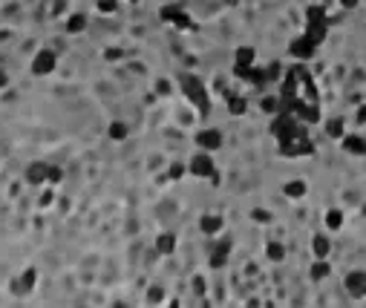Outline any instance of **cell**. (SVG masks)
<instances>
[{"label":"cell","instance_id":"277c9868","mask_svg":"<svg viewBox=\"0 0 366 308\" xmlns=\"http://www.w3.org/2000/svg\"><path fill=\"white\" fill-rule=\"evenodd\" d=\"M52 69H55V52L43 49V52L35 55V63H32V72H35V75H46V72H52Z\"/></svg>","mask_w":366,"mask_h":308},{"label":"cell","instance_id":"d6986e66","mask_svg":"<svg viewBox=\"0 0 366 308\" xmlns=\"http://www.w3.org/2000/svg\"><path fill=\"white\" fill-rule=\"evenodd\" d=\"M303 193H305L303 182H288V185H285V196H291V199H300Z\"/></svg>","mask_w":366,"mask_h":308},{"label":"cell","instance_id":"8992f818","mask_svg":"<svg viewBox=\"0 0 366 308\" xmlns=\"http://www.w3.org/2000/svg\"><path fill=\"white\" fill-rule=\"evenodd\" d=\"M346 288L352 297H366V271H352L346 277Z\"/></svg>","mask_w":366,"mask_h":308},{"label":"cell","instance_id":"e0dca14e","mask_svg":"<svg viewBox=\"0 0 366 308\" xmlns=\"http://www.w3.org/2000/svg\"><path fill=\"white\" fill-rule=\"evenodd\" d=\"M237 63L254 66V49H251V46H240V49H237Z\"/></svg>","mask_w":366,"mask_h":308},{"label":"cell","instance_id":"2e32d148","mask_svg":"<svg viewBox=\"0 0 366 308\" xmlns=\"http://www.w3.org/2000/svg\"><path fill=\"white\" fill-rule=\"evenodd\" d=\"M311 248H314V256H317V259H323V256L329 253V239H326V236H314Z\"/></svg>","mask_w":366,"mask_h":308},{"label":"cell","instance_id":"4dcf8cb0","mask_svg":"<svg viewBox=\"0 0 366 308\" xmlns=\"http://www.w3.org/2000/svg\"><path fill=\"white\" fill-rule=\"evenodd\" d=\"M49 182H61V170L58 167H49Z\"/></svg>","mask_w":366,"mask_h":308},{"label":"cell","instance_id":"ac0fdd59","mask_svg":"<svg viewBox=\"0 0 366 308\" xmlns=\"http://www.w3.org/2000/svg\"><path fill=\"white\" fill-rule=\"evenodd\" d=\"M326 133L332 138H343V118H332V121L326 124Z\"/></svg>","mask_w":366,"mask_h":308},{"label":"cell","instance_id":"f1b7e54d","mask_svg":"<svg viewBox=\"0 0 366 308\" xmlns=\"http://www.w3.org/2000/svg\"><path fill=\"white\" fill-rule=\"evenodd\" d=\"M98 9H101V12H113V9H116V0H98Z\"/></svg>","mask_w":366,"mask_h":308},{"label":"cell","instance_id":"d6a6232c","mask_svg":"<svg viewBox=\"0 0 366 308\" xmlns=\"http://www.w3.org/2000/svg\"><path fill=\"white\" fill-rule=\"evenodd\" d=\"M156 300H162V291H159V288H150V303H156Z\"/></svg>","mask_w":366,"mask_h":308},{"label":"cell","instance_id":"cb8c5ba5","mask_svg":"<svg viewBox=\"0 0 366 308\" xmlns=\"http://www.w3.org/2000/svg\"><path fill=\"white\" fill-rule=\"evenodd\" d=\"M265 253H268V259H274V262H280V259H283V245H277V242H271Z\"/></svg>","mask_w":366,"mask_h":308},{"label":"cell","instance_id":"ba28073f","mask_svg":"<svg viewBox=\"0 0 366 308\" xmlns=\"http://www.w3.org/2000/svg\"><path fill=\"white\" fill-rule=\"evenodd\" d=\"M196 141H199V147H205V150H216V147L222 144V135H219V130H205V133L196 135Z\"/></svg>","mask_w":366,"mask_h":308},{"label":"cell","instance_id":"9c48e42d","mask_svg":"<svg viewBox=\"0 0 366 308\" xmlns=\"http://www.w3.org/2000/svg\"><path fill=\"white\" fill-rule=\"evenodd\" d=\"M43 179H49V167H46L43 161H38V164H32L29 170H26V182H32V185H41Z\"/></svg>","mask_w":366,"mask_h":308},{"label":"cell","instance_id":"836d02e7","mask_svg":"<svg viewBox=\"0 0 366 308\" xmlns=\"http://www.w3.org/2000/svg\"><path fill=\"white\" fill-rule=\"evenodd\" d=\"M340 6H343V9H355V6H358V0H340Z\"/></svg>","mask_w":366,"mask_h":308},{"label":"cell","instance_id":"d4e9b609","mask_svg":"<svg viewBox=\"0 0 366 308\" xmlns=\"http://www.w3.org/2000/svg\"><path fill=\"white\" fill-rule=\"evenodd\" d=\"M326 274H329V265H326V262H317V265L311 268V277L314 279H323Z\"/></svg>","mask_w":366,"mask_h":308},{"label":"cell","instance_id":"52a82bcc","mask_svg":"<svg viewBox=\"0 0 366 308\" xmlns=\"http://www.w3.org/2000/svg\"><path fill=\"white\" fill-rule=\"evenodd\" d=\"M190 170H193L196 176H211V179L216 182V170H214L211 155H196V158H193V164H190Z\"/></svg>","mask_w":366,"mask_h":308},{"label":"cell","instance_id":"5bb4252c","mask_svg":"<svg viewBox=\"0 0 366 308\" xmlns=\"http://www.w3.org/2000/svg\"><path fill=\"white\" fill-rule=\"evenodd\" d=\"M156 248H159L162 253H173V248H176V239H173L170 233H162V236L156 239Z\"/></svg>","mask_w":366,"mask_h":308},{"label":"cell","instance_id":"ffe728a7","mask_svg":"<svg viewBox=\"0 0 366 308\" xmlns=\"http://www.w3.org/2000/svg\"><path fill=\"white\" fill-rule=\"evenodd\" d=\"M84 26H87V18H84V15H72V18L66 20V29L69 32H81Z\"/></svg>","mask_w":366,"mask_h":308},{"label":"cell","instance_id":"44dd1931","mask_svg":"<svg viewBox=\"0 0 366 308\" xmlns=\"http://www.w3.org/2000/svg\"><path fill=\"white\" fill-rule=\"evenodd\" d=\"M326 225H329L332 231H337V228L343 225V213H340V211H329V213H326Z\"/></svg>","mask_w":366,"mask_h":308},{"label":"cell","instance_id":"d590c367","mask_svg":"<svg viewBox=\"0 0 366 308\" xmlns=\"http://www.w3.org/2000/svg\"><path fill=\"white\" fill-rule=\"evenodd\" d=\"M130 3H139V0H130Z\"/></svg>","mask_w":366,"mask_h":308},{"label":"cell","instance_id":"83f0119b","mask_svg":"<svg viewBox=\"0 0 366 308\" xmlns=\"http://www.w3.org/2000/svg\"><path fill=\"white\" fill-rule=\"evenodd\" d=\"M173 23H176L179 29H187V26H190V20H187V15H184V12H179V18H176Z\"/></svg>","mask_w":366,"mask_h":308},{"label":"cell","instance_id":"484cf974","mask_svg":"<svg viewBox=\"0 0 366 308\" xmlns=\"http://www.w3.org/2000/svg\"><path fill=\"white\" fill-rule=\"evenodd\" d=\"M179 12H182V9H176V6H167V9H164V12H162V18H164V20H167V23H173V20H176V18H179Z\"/></svg>","mask_w":366,"mask_h":308},{"label":"cell","instance_id":"9a60e30c","mask_svg":"<svg viewBox=\"0 0 366 308\" xmlns=\"http://www.w3.org/2000/svg\"><path fill=\"white\" fill-rule=\"evenodd\" d=\"M222 228V219L219 216H202V231L205 233H216Z\"/></svg>","mask_w":366,"mask_h":308},{"label":"cell","instance_id":"4fadbf2b","mask_svg":"<svg viewBox=\"0 0 366 308\" xmlns=\"http://www.w3.org/2000/svg\"><path fill=\"white\" fill-rule=\"evenodd\" d=\"M305 20H308V23H326V12H323L320 6H308V9H305Z\"/></svg>","mask_w":366,"mask_h":308},{"label":"cell","instance_id":"7c38bea8","mask_svg":"<svg viewBox=\"0 0 366 308\" xmlns=\"http://www.w3.org/2000/svg\"><path fill=\"white\" fill-rule=\"evenodd\" d=\"M305 35L314 40V46H317V43H323V40H326V23H308Z\"/></svg>","mask_w":366,"mask_h":308},{"label":"cell","instance_id":"f546056e","mask_svg":"<svg viewBox=\"0 0 366 308\" xmlns=\"http://www.w3.org/2000/svg\"><path fill=\"white\" fill-rule=\"evenodd\" d=\"M182 173H184V167H182V164H173V167H170V179H179Z\"/></svg>","mask_w":366,"mask_h":308},{"label":"cell","instance_id":"30bf717a","mask_svg":"<svg viewBox=\"0 0 366 308\" xmlns=\"http://www.w3.org/2000/svg\"><path fill=\"white\" fill-rule=\"evenodd\" d=\"M228 250H231V242L214 245V253H211V265H214V268H222V265L228 262Z\"/></svg>","mask_w":366,"mask_h":308},{"label":"cell","instance_id":"7402d4cb","mask_svg":"<svg viewBox=\"0 0 366 308\" xmlns=\"http://www.w3.org/2000/svg\"><path fill=\"white\" fill-rule=\"evenodd\" d=\"M110 138H116V141H122V138H127V127H124L122 121L110 124Z\"/></svg>","mask_w":366,"mask_h":308},{"label":"cell","instance_id":"4316f807","mask_svg":"<svg viewBox=\"0 0 366 308\" xmlns=\"http://www.w3.org/2000/svg\"><path fill=\"white\" fill-rule=\"evenodd\" d=\"M263 110H265V113H274V110H280V101H277V98H263Z\"/></svg>","mask_w":366,"mask_h":308},{"label":"cell","instance_id":"603a6c76","mask_svg":"<svg viewBox=\"0 0 366 308\" xmlns=\"http://www.w3.org/2000/svg\"><path fill=\"white\" fill-rule=\"evenodd\" d=\"M228 107H231V113H234V116H243V113H245V101H243V98H237V95H231V98H228Z\"/></svg>","mask_w":366,"mask_h":308},{"label":"cell","instance_id":"1f68e13d","mask_svg":"<svg viewBox=\"0 0 366 308\" xmlns=\"http://www.w3.org/2000/svg\"><path fill=\"white\" fill-rule=\"evenodd\" d=\"M32 279H35V274H32V271H26V277H23V285H20V291H26V288H29Z\"/></svg>","mask_w":366,"mask_h":308},{"label":"cell","instance_id":"6da1fadb","mask_svg":"<svg viewBox=\"0 0 366 308\" xmlns=\"http://www.w3.org/2000/svg\"><path fill=\"white\" fill-rule=\"evenodd\" d=\"M271 133L277 135V141H288V138H294V135H305V130L297 127L291 113H280L274 118V124H271Z\"/></svg>","mask_w":366,"mask_h":308},{"label":"cell","instance_id":"8fae6325","mask_svg":"<svg viewBox=\"0 0 366 308\" xmlns=\"http://www.w3.org/2000/svg\"><path fill=\"white\" fill-rule=\"evenodd\" d=\"M343 147L352 155H366V141L361 135H346V138H343Z\"/></svg>","mask_w":366,"mask_h":308},{"label":"cell","instance_id":"e575fe53","mask_svg":"<svg viewBox=\"0 0 366 308\" xmlns=\"http://www.w3.org/2000/svg\"><path fill=\"white\" fill-rule=\"evenodd\" d=\"M225 3H228V6H237V3H240V0H225Z\"/></svg>","mask_w":366,"mask_h":308},{"label":"cell","instance_id":"3957f363","mask_svg":"<svg viewBox=\"0 0 366 308\" xmlns=\"http://www.w3.org/2000/svg\"><path fill=\"white\" fill-rule=\"evenodd\" d=\"M314 150V144L305 138V135H294V138H288V141H280V153L285 155V158H294V155H308Z\"/></svg>","mask_w":366,"mask_h":308},{"label":"cell","instance_id":"5b68a950","mask_svg":"<svg viewBox=\"0 0 366 308\" xmlns=\"http://www.w3.org/2000/svg\"><path fill=\"white\" fill-rule=\"evenodd\" d=\"M288 49H291L294 58H311V55H314V40H311L308 35H300V38H294V43H291Z\"/></svg>","mask_w":366,"mask_h":308},{"label":"cell","instance_id":"7a4b0ae2","mask_svg":"<svg viewBox=\"0 0 366 308\" xmlns=\"http://www.w3.org/2000/svg\"><path fill=\"white\" fill-rule=\"evenodd\" d=\"M182 93L202 110V113H208V107H211V101H208V93H205V87H202V81L199 78H193V75H182Z\"/></svg>","mask_w":366,"mask_h":308}]
</instances>
